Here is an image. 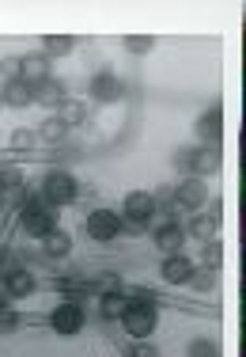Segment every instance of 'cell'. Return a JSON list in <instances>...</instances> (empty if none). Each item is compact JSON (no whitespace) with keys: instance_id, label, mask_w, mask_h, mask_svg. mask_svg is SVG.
<instances>
[{"instance_id":"8","label":"cell","mask_w":246,"mask_h":357,"mask_svg":"<svg viewBox=\"0 0 246 357\" xmlns=\"http://www.w3.org/2000/svg\"><path fill=\"white\" fill-rule=\"evenodd\" d=\"M122 209H125V217H129L133 225H144V220H151V213H156V202H151L148 190H129L125 202H122Z\"/></svg>"},{"instance_id":"26","label":"cell","mask_w":246,"mask_h":357,"mask_svg":"<svg viewBox=\"0 0 246 357\" xmlns=\"http://www.w3.org/2000/svg\"><path fill=\"white\" fill-rule=\"evenodd\" d=\"M0 76H4L8 84L19 80V57H4V61H0Z\"/></svg>"},{"instance_id":"10","label":"cell","mask_w":246,"mask_h":357,"mask_svg":"<svg viewBox=\"0 0 246 357\" xmlns=\"http://www.w3.org/2000/svg\"><path fill=\"white\" fill-rule=\"evenodd\" d=\"M186 228L178 225V220H167V225H159V232H156V243H159V251L163 255H182V243H186Z\"/></svg>"},{"instance_id":"33","label":"cell","mask_w":246,"mask_h":357,"mask_svg":"<svg viewBox=\"0 0 246 357\" xmlns=\"http://www.w3.org/2000/svg\"><path fill=\"white\" fill-rule=\"evenodd\" d=\"M129 357H159V354H156V346H151V342H137L129 350Z\"/></svg>"},{"instance_id":"19","label":"cell","mask_w":246,"mask_h":357,"mask_svg":"<svg viewBox=\"0 0 246 357\" xmlns=\"http://www.w3.org/2000/svg\"><path fill=\"white\" fill-rule=\"evenodd\" d=\"M216 167H220V152H216V144H212V149H197V152H193V178L216 172Z\"/></svg>"},{"instance_id":"31","label":"cell","mask_w":246,"mask_h":357,"mask_svg":"<svg viewBox=\"0 0 246 357\" xmlns=\"http://www.w3.org/2000/svg\"><path fill=\"white\" fill-rule=\"evenodd\" d=\"M125 296H133L129 304H156V293H148V289H129Z\"/></svg>"},{"instance_id":"5","label":"cell","mask_w":246,"mask_h":357,"mask_svg":"<svg viewBox=\"0 0 246 357\" xmlns=\"http://www.w3.org/2000/svg\"><path fill=\"white\" fill-rule=\"evenodd\" d=\"M49 327H54V331H61V335H76V331L83 327V308H80L76 301L57 304V308L49 312Z\"/></svg>"},{"instance_id":"23","label":"cell","mask_w":246,"mask_h":357,"mask_svg":"<svg viewBox=\"0 0 246 357\" xmlns=\"http://www.w3.org/2000/svg\"><path fill=\"white\" fill-rule=\"evenodd\" d=\"M35 141H38V133H31V130H15L12 137H8V149H12V152H31V149H35Z\"/></svg>"},{"instance_id":"16","label":"cell","mask_w":246,"mask_h":357,"mask_svg":"<svg viewBox=\"0 0 246 357\" xmlns=\"http://www.w3.org/2000/svg\"><path fill=\"white\" fill-rule=\"evenodd\" d=\"M42 248H46L49 259H65V255L72 251V240H69V232H65V228H54L49 236H42Z\"/></svg>"},{"instance_id":"24","label":"cell","mask_w":246,"mask_h":357,"mask_svg":"<svg viewBox=\"0 0 246 357\" xmlns=\"http://www.w3.org/2000/svg\"><path fill=\"white\" fill-rule=\"evenodd\" d=\"M151 46H156V42L144 38V35H129V38H125V50H129V54H151Z\"/></svg>"},{"instance_id":"1","label":"cell","mask_w":246,"mask_h":357,"mask_svg":"<svg viewBox=\"0 0 246 357\" xmlns=\"http://www.w3.org/2000/svg\"><path fill=\"white\" fill-rule=\"evenodd\" d=\"M19 225H23V232H31V236H49V232L57 228V225H54V209H46L42 194H23Z\"/></svg>"},{"instance_id":"4","label":"cell","mask_w":246,"mask_h":357,"mask_svg":"<svg viewBox=\"0 0 246 357\" xmlns=\"http://www.w3.org/2000/svg\"><path fill=\"white\" fill-rule=\"evenodd\" d=\"M83 228H88V236L91 240H99V243H110L117 232H122V217L114 213V209H95L88 220H83Z\"/></svg>"},{"instance_id":"9","label":"cell","mask_w":246,"mask_h":357,"mask_svg":"<svg viewBox=\"0 0 246 357\" xmlns=\"http://www.w3.org/2000/svg\"><path fill=\"white\" fill-rule=\"evenodd\" d=\"M19 80L27 88H38L42 80H49V57L46 54H27L19 57Z\"/></svg>"},{"instance_id":"34","label":"cell","mask_w":246,"mask_h":357,"mask_svg":"<svg viewBox=\"0 0 246 357\" xmlns=\"http://www.w3.org/2000/svg\"><path fill=\"white\" fill-rule=\"evenodd\" d=\"M205 259L212 262V270L220 266V248H216V243H208V248H205Z\"/></svg>"},{"instance_id":"14","label":"cell","mask_w":246,"mask_h":357,"mask_svg":"<svg viewBox=\"0 0 246 357\" xmlns=\"http://www.w3.org/2000/svg\"><path fill=\"white\" fill-rule=\"evenodd\" d=\"M129 312V296L125 293H103L99 296V316L103 319H122Z\"/></svg>"},{"instance_id":"25","label":"cell","mask_w":246,"mask_h":357,"mask_svg":"<svg viewBox=\"0 0 246 357\" xmlns=\"http://www.w3.org/2000/svg\"><path fill=\"white\" fill-rule=\"evenodd\" d=\"M193 152H197V149H178L174 152V167H178V172L193 175Z\"/></svg>"},{"instance_id":"29","label":"cell","mask_w":246,"mask_h":357,"mask_svg":"<svg viewBox=\"0 0 246 357\" xmlns=\"http://www.w3.org/2000/svg\"><path fill=\"white\" fill-rule=\"evenodd\" d=\"M190 282L197 285V289H212V282H216V270H212V266H205V270H201V274H193Z\"/></svg>"},{"instance_id":"2","label":"cell","mask_w":246,"mask_h":357,"mask_svg":"<svg viewBox=\"0 0 246 357\" xmlns=\"http://www.w3.org/2000/svg\"><path fill=\"white\" fill-rule=\"evenodd\" d=\"M76 198V178L69 172H49L42 183V202L46 206H69Z\"/></svg>"},{"instance_id":"13","label":"cell","mask_w":246,"mask_h":357,"mask_svg":"<svg viewBox=\"0 0 246 357\" xmlns=\"http://www.w3.org/2000/svg\"><path fill=\"white\" fill-rule=\"evenodd\" d=\"M35 103H42V107H61L65 103V80H42L38 88H35Z\"/></svg>"},{"instance_id":"22","label":"cell","mask_w":246,"mask_h":357,"mask_svg":"<svg viewBox=\"0 0 246 357\" xmlns=\"http://www.w3.org/2000/svg\"><path fill=\"white\" fill-rule=\"evenodd\" d=\"M42 46H46V57H61L72 50V38L69 35H46L42 38Z\"/></svg>"},{"instance_id":"28","label":"cell","mask_w":246,"mask_h":357,"mask_svg":"<svg viewBox=\"0 0 246 357\" xmlns=\"http://www.w3.org/2000/svg\"><path fill=\"white\" fill-rule=\"evenodd\" d=\"M15 327H19V316L8 304H0V331H15Z\"/></svg>"},{"instance_id":"7","label":"cell","mask_w":246,"mask_h":357,"mask_svg":"<svg viewBox=\"0 0 246 357\" xmlns=\"http://www.w3.org/2000/svg\"><path fill=\"white\" fill-rule=\"evenodd\" d=\"M122 96H125L122 76H114V73H99V76H91V99H99V103H117Z\"/></svg>"},{"instance_id":"12","label":"cell","mask_w":246,"mask_h":357,"mask_svg":"<svg viewBox=\"0 0 246 357\" xmlns=\"http://www.w3.org/2000/svg\"><path fill=\"white\" fill-rule=\"evenodd\" d=\"M0 103H8V107H31L35 103V88H27L23 80H12V84H4V91H0Z\"/></svg>"},{"instance_id":"6","label":"cell","mask_w":246,"mask_h":357,"mask_svg":"<svg viewBox=\"0 0 246 357\" xmlns=\"http://www.w3.org/2000/svg\"><path fill=\"white\" fill-rule=\"evenodd\" d=\"M208 202V190L201 178H182V183L174 186V209H201Z\"/></svg>"},{"instance_id":"21","label":"cell","mask_w":246,"mask_h":357,"mask_svg":"<svg viewBox=\"0 0 246 357\" xmlns=\"http://www.w3.org/2000/svg\"><path fill=\"white\" fill-rule=\"evenodd\" d=\"M0 194H23V172L19 167H0Z\"/></svg>"},{"instance_id":"32","label":"cell","mask_w":246,"mask_h":357,"mask_svg":"<svg viewBox=\"0 0 246 357\" xmlns=\"http://www.w3.org/2000/svg\"><path fill=\"white\" fill-rule=\"evenodd\" d=\"M190 357H220V350H216V346H208V342H193Z\"/></svg>"},{"instance_id":"27","label":"cell","mask_w":246,"mask_h":357,"mask_svg":"<svg viewBox=\"0 0 246 357\" xmlns=\"http://www.w3.org/2000/svg\"><path fill=\"white\" fill-rule=\"evenodd\" d=\"M220 225V213H212V217H197L193 220V232L197 236H212V228Z\"/></svg>"},{"instance_id":"17","label":"cell","mask_w":246,"mask_h":357,"mask_svg":"<svg viewBox=\"0 0 246 357\" xmlns=\"http://www.w3.org/2000/svg\"><path fill=\"white\" fill-rule=\"evenodd\" d=\"M57 118H61L69 130H72V126H83V122H88V103H80V99H65V103L57 107Z\"/></svg>"},{"instance_id":"15","label":"cell","mask_w":246,"mask_h":357,"mask_svg":"<svg viewBox=\"0 0 246 357\" xmlns=\"http://www.w3.org/2000/svg\"><path fill=\"white\" fill-rule=\"evenodd\" d=\"M220 130H224V110H220V107L205 110V114H201V122H197V133H201L205 141L216 144V141H220Z\"/></svg>"},{"instance_id":"3","label":"cell","mask_w":246,"mask_h":357,"mask_svg":"<svg viewBox=\"0 0 246 357\" xmlns=\"http://www.w3.org/2000/svg\"><path fill=\"white\" fill-rule=\"evenodd\" d=\"M122 323L133 338H148L159 323V312H156V304H129V312L122 316Z\"/></svg>"},{"instance_id":"18","label":"cell","mask_w":246,"mask_h":357,"mask_svg":"<svg viewBox=\"0 0 246 357\" xmlns=\"http://www.w3.org/2000/svg\"><path fill=\"white\" fill-rule=\"evenodd\" d=\"M4 285H8V293H12V296H27L31 289H35V278H31V270L15 266V270H8V274H4Z\"/></svg>"},{"instance_id":"30","label":"cell","mask_w":246,"mask_h":357,"mask_svg":"<svg viewBox=\"0 0 246 357\" xmlns=\"http://www.w3.org/2000/svg\"><path fill=\"white\" fill-rule=\"evenodd\" d=\"M57 289H65V293H83V289H91V282H80V278H65V282H57Z\"/></svg>"},{"instance_id":"20","label":"cell","mask_w":246,"mask_h":357,"mask_svg":"<svg viewBox=\"0 0 246 357\" xmlns=\"http://www.w3.org/2000/svg\"><path fill=\"white\" fill-rule=\"evenodd\" d=\"M65 133H69V126H65L57 114H54V118H46V122L38 126V137H42V141H49V144H61V141H65Z\"/></svg>"},{"instance_id":"11","label":"cell","mask_w":246,"mask_h":357,"mask_svg":"<svg viewBox=\"0 0 246 357\" xmlns=\"http://www.w3.org/2000/svg\"><path fill=\"white\" fill-rule=\"evenodd\" d=\"M193 270H197V266H193L186 255H167V259H163V282L167 285H186L193 278Z\"/></svg>"}]
</instances>
